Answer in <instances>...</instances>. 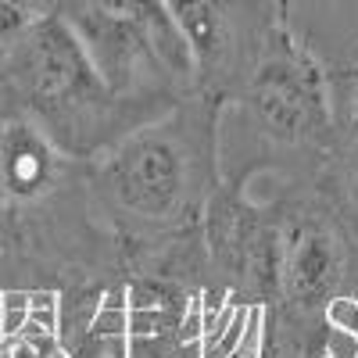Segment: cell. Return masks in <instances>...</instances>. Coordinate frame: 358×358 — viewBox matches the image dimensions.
Here are the masks:
<instances>
[{"label": "cell", "mask_w": 358, "mask_h": 358, "mask_svg": "<svg viewBox=\"0 0 358 358\" xmlns=\"http://www.w3.org/2000/svg\"><path fill=\"white\" fill-rule=\"evenodd\" d=\"M222 97L194 90L86 162L90 212L122 255L204 229L208 204L222 187Z\"/></svg>", "instance_id": "6da1fadb"}, {"label": "cell", "mask_w": 358, "mask_h": 358, "mask_svg": "<svg viewBox=\"0 0 358 358\" xmlns=\"http://www.w3.org/2000/svg\"><path fill=\"white\" fill-rule=\"evenodd\" d=\"M22 236V226H18V215L11 212V208L0 201V251H11L18 244Z\"/></svg>", "instance_id": "ba28073f"}, {"label": "cell", "mask_w": 358, "mask_h": 358, "mask_svg": "<svg viewBox=\"0 0 358 358\" xmlns=\"http://www.w3.org/2000/svg\"><path fill=\"white\" fill-rule=\"evenodd\" d=\"M47 15V0H0V57H8Z\"/></svg>", "instance_id": "52a82bcc"}, {"label": "cell", "mask_w": 358, "mask_h": 358, "mask_svg": "<svg viewBox=\"0 0 358 358\" xmlns=\"http://www.w3.org/2000/svg\"><path fill=\"white\" fill-rule=\"evenodd\" d=\"M86 183V162L69 158L36 122L0 115V201L18 215L50 208Z\"/></svg>", "instance_id": "5b68a950"}, {"label": "cell", "mask_w": 358, "mask_h": 358, "mask_svg": "<svg viewBox=\"0 0 358 358\" xmlns=\"http://www.w3.org/2000/svg\"><path fill=\"white\" fill-rule=\"evenodd\" d=\"M183 358H201V355H197V351H190V355H183Z\"/></svg>", "instance_id": "9c48e42d"}, {"label": "cell", "mask_w": 358, "mask_h": 358, "mask_svg": "<svg viewBox=\"0 0 358 358\" xmlns=\"http://www.w3.org/2000/svg\"><path fill=\"white\" fill-rule=\"evenodd\" d=\"M312 187L330 204V212L358 244V122H348L334 147L326 151L322 165L312 176Z\"/></svg>", "instance_id": "8992f818"}, {"label": "cell", "mask_w": 358, "mask_h": 358, "mask_svg": "<svg viewBox=\"0 0 358 358\" xmlns=\"http://www.w3.org/2000/svg\"><path fill=\"white\" fill-rule=\"evenodd\" d=\"M226 118L241 122L248 162L222 176L241 183H255L258 176L312 179L344 129L334 72L294 40L283 18L265 36L241 90L226 101Z\"/></svg>", "instance_id": "7a4b0ae2"}, {"label": "cell", "mask_w": 358, "mask_h": 358, "mask_svg": "<svg viewBox=\"0 0 358 358\" xmlns=\"http://www.w3.org/2000/svg\"><path fill=\"white\" fill-rule=\"evenodd\" d=\"M104 83L126 101L172 108L197 90V62L165 0H47Z\"/></svg>", "instance_id": "277c9868"}, {"label": "cell", "mask_w": 358, "mask_h": 358, "mask_svg": "<svg viewBox=\"0 0 358 358\" xmlns=\"http://www.w3.org/2000/svg\"><path fill=\"white\" fill-rule=\"evenodd\" d=\"M162 111L169 108L118 97L76 33L50 11L0 57V115L36 122L76 162L97 158Z\"/></svg>", "instance_id": "3957f363"}]
</instances>
